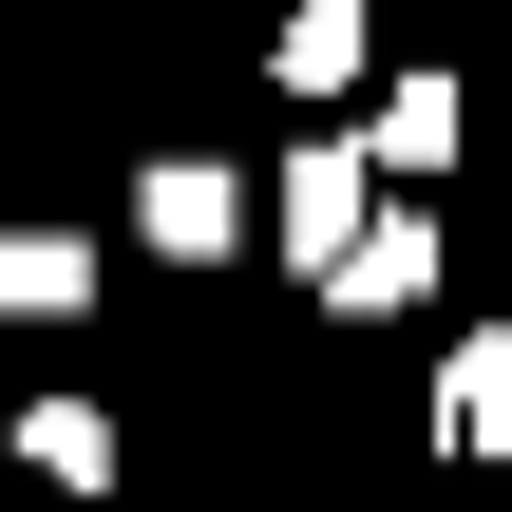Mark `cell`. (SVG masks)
<instances>
[{
  "label": "cell",
  "instance_id": "6",
  "mask_svg": "<svg viewBox=\"0 0 512 512\" xmlns=\"http://www.w3.org/2000/svg\"><path fill=\"white\" fill-rule=\"evenodd\" d=\"M19 475L38 494H114V418L95 399H19Z\"/></svg>",
  "mask_w": 512,
  "mask_h": 512
},
{
  "label": "cell",
  "instance_id": "5",
  "mask_svg": "<svg viewBox=\"0 0 512 512\" xmlns=\"http://www.w3.org/2000/svg\"><path fill=\"white\" fill-rule=\"evenodd\" d=\"M437 437H456V456H512V323H475V342L437 361Z\"/></svg>",
  "mask_w": 512,
  "mask_h": 512
},
{
  "label": "cell",
  "instance_id": "3",
  "mask_svg": "<svg viewBox=\"0 0 512 512\" xmlns=\"http://www.w3.org/2000/svg\"><path fill=\"white\" fill-rule=\"evenodd\" d=\"M323 304H342V323H418V304H437V228H418V209H380V228H361V266H342Z\"/></svg>",
  "mask_w": 512,
  "mask_h": 512
},
{
  "label": "cell",
  "instance_id": "2",
  "mask_svg": "<svg viewBox=\"0 0 512 512\" xmlns=\"http://www.w3.org/2000/svg\"><path fill=\"white\" fill-rule=\"evenodd\" d=\"M361 228H380V190H361V152L323 133V152L285 171V266H304V285H342V266H361Z\"/></svg>",
  "mask_w": 512,
  "mask_h": 512
},
{
  "label": "cell",
  "instance_id": "1",
  "mask_svg": "<svg viewBox=\"0 0 512 512\" xmlns=\"http://www.w3.org/2000/svg\"><path fill=\"white\" fill-rule=\"evenodd\" d=\"M133 228H152L171 266H228V247H247V171H209V152H152V171H133Z\"/></svg>",
  "mask_w": 512,
  "mask_h": 512
},
{
  "label": "cell",
  "instance_id": "7",
  "mask_svg": "<svg viewBox=\"0 0 512 512\" xmlns=\"http://www.w3.org/2000/svg\"><path fill=\"white\" fill-rule=\"evenodd\" d=\"M266 76H285V95H361V0H304V19L266 38Z\"/></svg>",
  "mask_w": 512,
  "mask_h": 512
},
{
  "label": "cell",
  "instance_id": "8",
  "mask_svg": "<svg viewBox=\"0 0 512 512\" xmlns=\"http://www.w3.org/2000/svg\"><path fill=\"white\" fill-rule=\"evenodd\" d=\"M456 133H475L456 76H399V95H380V171H456Z\"/></svg>",
  "mask_w": 512,
  "mask_h": 512
},
{
  "label": "cell",
  "instance_id": "4",
  "mask_svg": "<svg viewBox=\"0 0 512 512\" xmlns=\"http://www.w3.org/2000/svg\"><path fill=\"white\" fill-rule=\"evenodd\" d=\"M95 304V228H0V323H76Z\"/></svg>",
  "mask_w": 512,
  "mask_h": 512
}]
</instances>
